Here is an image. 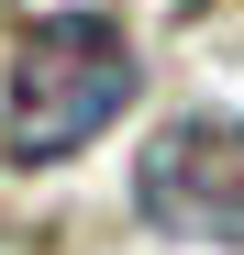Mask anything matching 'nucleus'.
Listing matches in <instances>:
<instances>
[{
    "label": "nucleus",
    "instance_id": "1",
    "mask_svg": "<svg viewBox=\"0 0 244 255\" xmlns=\"http://www.w3.org/2000/svg\"><path fill=\"white\" fill-rule=\"evenodd\" d=\"M133 89H144V67L111 11H33L11 33V67H0V144L22 166H56L100 122L133 111Z\"/></svg>",
    "mask_w": 244,
    "mask_h": 255
},
{
    "label": "nucleus",
    "instance_id": "2",
    "mask_svg": "<svg viewBox=\"0 0 244 255\" xmlns=\"http://www.w3.org/2000/svg\"><path fill=\"white\" fill-rule=\"evenodd\" d=\"M133 211L178 244H244V111H178L133 166Z\"/></svg>",
    "mask_w": 244,
    "mask_h": 255
}]
</instances>
